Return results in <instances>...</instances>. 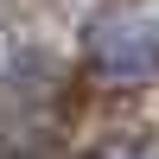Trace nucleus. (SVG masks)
Here are the masks:
<instances>
[{
    "mask_svg": "<svg viewBox=\"0 0 159 159\" xmlns=\"http://www.w3.org/2000/svg\"><path fill=\"white\" fill-rule=\"evenodd\" d=\"M89 57L108 76H153L159 70V7H115L89 25Z\"/></svg>",
    "mask_w": 159,
    "mask_h": 159,
    "instance_id": "f257e3e1",
    "label": "nucleus"
}]
</instances>
